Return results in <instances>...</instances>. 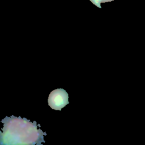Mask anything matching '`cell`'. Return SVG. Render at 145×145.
Instances as JSON below:
<instances>
[{"label": "cell", "instance_id": "6da1fadb", "mask_svg": "<svg viewBox=\"0 0 145 145\" xmlns=\"http://www.w3.org/2000/svg\"><path fill=\"white\" fill-rule=\"evenodd\" d=\"M3 126L0 130V144L41 145L45 143V132L40 129V124L20 116H6L1 120Z\"/></svg>", "mask_w": 145, "mask_h": 145}, {"label": "cell", "instance_id": "7a4b0ae2", "mask_svg": "<svg viewBox=\"0 0 145 145\" xmlns=\"http://www.w3.org/2000/svg\"><path fill=\"white\" fill-rule=\"evenodd\" d=\"M48 102L49 106L52 109L61 110L63 107L69 104V95L63 88L55 89L50 93Z\"/></svg>", "mask_w": 145, "mask_h": 145}, {"label": "cell", "instance_id": "3957f363", "mask_svg": "<svg viewBox=\"0 0 145 145\" xmlns=\"http://www.w3.org/2000/svg\"><path fill=\"white\" fill-rule=\"evenodd\" d=\"M93 3H94L95 5H97V3H103V2H106L108 1H111L112 0H90Z\"/></svg>", "mask_w": 145, "mask_h": 145}]
</instances>
